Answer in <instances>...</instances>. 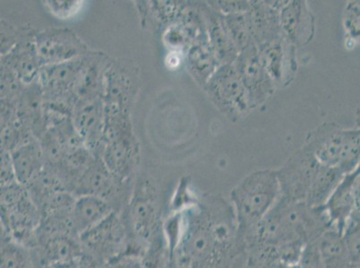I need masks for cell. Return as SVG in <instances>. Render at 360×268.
Segmentation results:
<instances>
[{
    "instance_id": "cell-6",
    "label": "cell",
    "mask_w": 360,
    "mask_h": 268,
    "mask_svg": "<svg viewBox=\"0 0 360 268\" xmlns=\"http://www.w3.org/2000/svg\"><path fill=\"white\" fill-rule=\"evenodd\" d=\"M83 51L81 41L67 30L44 32L37 38L38 60L47 65L74 60Z\"/></svg>"
},
{
    "instance_id": "cell-15",
    "label": "cell",
    "mask_w": 360,
    "mask_h": 268,
    "mask_svg": "<svg viewBox=\"0 0 360 268\" xmlns=\"http://www.w3.org/2000/svg\"><path fill=\"white\" fill-rule=\"evenodd\" d=\"M280 264L276 247L259 245L245 248L232 268H278Z\"/></svg>"
},
{
    "instance_id": "cell-23",
    "label": "cell",
    "mask_w": 360,
    "mask_h": 268,
    "mask_svg": "<svg viewBox=\"0 0 360 268\" xmlns=\"http://www.w3.org/2000/svg\"><path fill=\"white\" fill-rule=\"evenodd\" d=\"M343 268H360V261H348Z\"/></svg>"
},
{
    "instance_id": "cell-2",
    "label": "cell",
    "mask_w": 360,
    "mask_h": 268,
    "mask_svg": "<svg viewBox=\"0 0 360 268\" xmlns=\"http://www.w3.org/2000/svg\"><path fill=\"white\" fill-rule=\"evenodd\" d=\"M120 214L129 237V250L126 254L145 256L167 250L163 228L165 217L158 191L152 181L141 180Z\"/></svg>"
},
{
    "instance_id": "cell-14",
    "label": "cell",
    "mask_w": 360,
    "mask_h": 268,
    "mask_svg": "<svg viewBox=\"0 0 360 268\" xmlns=\"http://www.w3.org/2000/svg\"><path fill=\"white\" fill-rule=\"evenodd\" d=\"M75 126L85 140L97 139L103 123V107L98 99L82 101L75 111Z\"/></svg>"
},
{
    "instance_id": "cell-22",
    "label": "cell",
    "mask_w": 360,
    "mask_h": 268,
    "mask_svg": "<svg viewBox=\"0 0 360 268\" xmlns=\"http://www.w3.org/2000/svg\"><path fill=\"white\" fill-rule=\"evenodd\" d=\"M42 268H77V260L72 262H61L46 264Z\"/></svg>"
},
{
    "instance_id": "cell-18",
    "label": "cell",
    "mask_w": 360,
    "mask_h": 268,
    "mask_svg": "<svg viewBox=\"0 0 360 268\" xmlns=\"http://www.w3.org/2000/svg\"><path fill=\"white\" fill-rule=\"evenodd\" d=\"M80 1H48L47 6L50 11L58 18H67L75 15L79 11Z\"/></svg>"
},
{
    "instance_id": "cell-9",
    "label": "cell",
    "mask_w": 360,
    "mask_h": 268,
    "mask_svg": "<svg viewBox=\"0 0 360 268\" xmlns=\"http://www.w3.org/2000/svg\"><path fill=\"white\" fill-rule=\"evenodd\" d=\"M353 178V172L347 175L323 207L332 227L342 234H345L355 211Z\"/></svg>"
},
{
    "instance_id": "cell-3",
    "label": "cell",
    "mask_w": 360,
    "mask_h": 268,
    "mask_svg": "<svg viewBox=\"0 0 360 268\" xmlns=\"http://www.w3.org/2000/svg\"><path fill=\"white\" fill-rule=\"evenodd\" d=\"M281 197L276 173H254L241 181L231 192L240 237L260 223Z\"/></svg>"
},
{
    "instance_id": "cell-7",
    "label": "cell",
    "mask_w": 360,
    "mask_h": 268,
    "mask_svg": "<svg viewBox=\"0 0 360 268\" xmlns=\"http://www.w3.org/2000/svg\"><path fill=\"white\" fill-rule=\"evenodd\" d=\"M34 250L42 267L49 264L77 260L84 251L79 238L68 234L38 238Z\"/></svg>"
},
{
    "instance_id": "cell-5",
    "label": "cell",
    "mask_w": 360,
    "mask_h": 268,
    "mask_svg": "<svg viewBox=\"0 0 360 268\" xmlns=\"http://www.w3.org/2000/svg\"><path fill=\"white\" fill-rule=\"evenodd\" d=\"M79 240L85 253L108 264L129 250L126 225L122 215L117 212L82 235Z\"/></svg>"
},
{
    "instance_id": "cell-1",
    "label": "cell",
    "mask_w": 360,
    "mask_h": 268,
    "mask_svg": "<svg viewBox=\"0 0 360 268\" xmlns=\"http://www.w3.org/2000/svg\"><path fill=\"white\" fill-rule=\"evenodd\" d=\"M169 268H232L243 253L232 205L212 198L165 217Z\"/></svg>"
},
{
    "instance_id": "cell-25",
    "label": "cell",
    "mask_w": 360,
    "mask_h": 268,
    "mask_svg": "<svg viewBox=\"0 0 360 268\" xmlns=\"http://www.w3.org/2000/svg\"><path fill=\"white\" fill-rule=\"evenodd\" d=\"M359 123L360 124V110H359Z\"/></svg>"
},
{
    "instance_id": "cell-17",
    "label": "cell",
    "mask_w": 360,
    "mask_h": 268,
    "mask_svg": "<svg viewBox=\"0 0 360 268\" xmlns=\"http://www.w3.org/2000/svg\"><path fill=\"white\" fill-rule=\"evenodd\" d=\"M299 264L301 268H326L315 241H309L306 245Z\"/></svg>"
},
{
    "instance_id": "cell-10",
    "label": "cell",
    "mask_w": 360,
    "mask_h": 268,
    "mask_svg": "<svg viewBox=\"0 0 360 268\" xmlns=\"http://www.w3.org/2000/svg\"><path fill=\"white\" fill-rule=\"evenodd\" d=\"M11 156L15 177L19 184L29 186L41 174V152L32 143L19 147L12 152Z\"/></svg>"
},
{
    "instance_id": "cell-16",
    "label": "cell",
    "mask_w": 360,
    "mask_h": 268,
    "mask_svg": "<svg viewBox=\"0 0 360 268\" xmlns=\"http://www.w3.org/2000/svg\"><path fill=\"white\" fill-rule=\"evenodd\" d=\"M349 260L360 261V220H352L345 231Z\"/></svg>"
},
{
    "instance_id": "cell-19",
    "label": "cell",
    "mask_w": 360,
    "mask_h": 268,
    "mask_svg": "<svg viewBox=\"0 0 360 268\" xmlns=\"http://www.w3.org/2000/svg\"><path fill=\"white\" fill-rule=\"evenodd\" d=\"M110 268H150L139 255L124 254L109 264Z\"/></svg>"
},
{
    "instance_id": "cell-24",
    "label": "cell",
    "mask_w": 360,
    "mask_h": 268,
    "mask_svg": "<svg viewBox=\"0 0 360 268\" xmlns=\"http://www.w3.org/2000/svg\"><path fill=\"white\" fill-rule=\"evenodd\" d=\"M278 268H301L299 264H280Z\"/></svg>"
},
{
    "instance_id": "cell-20",
    "label": "cell",
    "mask_w": 360,
    "mask_h": 268,
    "mask_svg": "<svg viewBox=\"0 0 360 268\" xmlns=\"http://www.w3.org/2000/svg\"><path fill=\"white\" fill-rule=\"evenodd\" d=\"M1 160V188L8 187V186L15 185L18 182L15 177V169L14 166H13L11 156L3 154Z\"/></svg>"
},
{
    "instance_id": "cell-8",
    "label": "cell",
    "mask_w": 360,
    "mask_h": 268,
    "mask_svg": "<svg viewBox=\"0 0 360 268\" xmlns=\"http://www.w3.org/2000/svg\"><path fill=\"white\" fill-rule=\"evenodd\" d=\"M114 212L116 211L112 206L103 198L91 195L77 197L72 214V230L75 236L80 238Z\"/></svg>"
},
{
    "instance_id": "cell-21",
    "label": "cell",
    "mask_w": 360,
    "mask_h": 268,
    "mask_svg": "<svg viewBox=\"0 0 360 268\" xmlns=\"http://www.w3.org/2000/svg\"><path fill=\"white\" fill-rule=\"evenodd\" d=\"M77 262V268H110L109 264L103 262L85 251L78 258Z\"/></svg>"
},
{
    "instance_id": "cell-11",
    "label": "cell",
    "mask_w": 360,
    "mask_h": 268,
    "mask_svg": "<svg viewBox=\"0 0 360 268\" xmlns=\"http://www.w3.org/2000/svg\"><path fill=\"white\" fill-rule=\"evenodd\" d=\"M343 234L337 229L330 227L315 240L326 268H343L348 263Z\"/></svg>"
},
{
    "instance_id": "cell-12",
    "label": "cell",
    "mask_w": 360,
    "mask_h": 268,
    "mask_svg": "<svg viewBox=\"0 0 360 268\" xmlns=\"http://www.w3.org/2000/svg\"><path fill=\"white\" fill-rule=\"evenodd\" d=\"M1 268H42L34 248H29L1 232Z\"/></svg>"
},
{
    "instance_id": "cell-4",
    "label": "cell",
    "mask_w": 360,
    "mask_h": 268,
    "mask_svg": "<svg viewBox=\"0 0 360 268\" xmlns=\"http://www.w3.org/2000/svg\"><path fill=\"white\" fill-rule=\"evenodd\" d=\"M41 220L40 209L24 185L16 182L1 188V232L34 248Z\"/></svg>"
},
{
    "instance_id": "cell-13",
    "label": "cell",
    "mask_w": 360,
    "mask_h": 268,
    "mask_svg": "<svg viewBox=\"0 0 360 268\" xmlns=\"http://www.w3.org/2000/svg\"><path fill=\"white\" fill-rule=\"evenodd\" d=\"M83 65L75 60L64 63L46 65L41 72L44 86L53 91H67L77 83Z\"/></svg>"
}]
</instances>
